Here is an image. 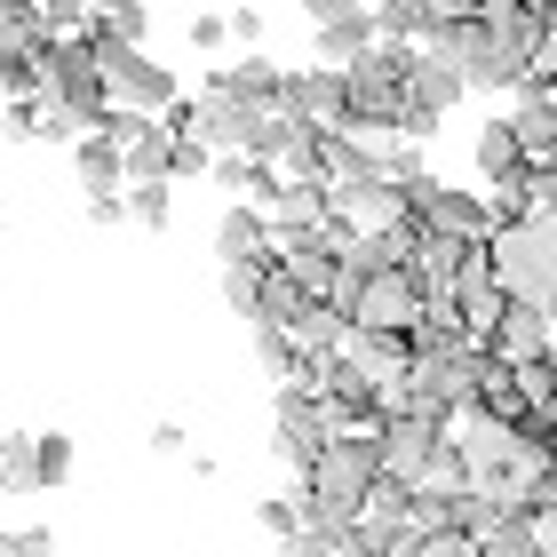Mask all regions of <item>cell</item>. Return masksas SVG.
Listing matches in <instances>:
<instances>
[{"label": "cell", "mask_w": 557, "mask_h": 557, "mask_svg": "<svg viewBox=\"0 0 557 557\" xmlns=\"http://www.w3.org/2000/svg\"><path fill=\"white\" fill-rule=\"evenodd\" d=\"M542 40H549V33H542L534 0H525V9L486 0V9H446V33L430 40L422 57H446L470 88H525V81H534Z\"/></svg>", "instance_id": "cell-1"}, {"label": "cell", "mask_w": 557, "mask_h": 557, "mask_svg": "<svg viewBox=\"0 0 557 557\" xmlns=\"http://www.w3.org/2000/svg\"><path fill=\"white\" fill-rule=\"evenodd\" d=\"M40 96L57 112L81 120V136H104V120H112V88H104V57H96V40H48L40 48Z\"/></svg>", "instance_id": "cell-2"}, {"label": "cell", "mask_w": 557, "mask_h": 557, "mask_svg": "<svg viewBox=\"0 0 557 557\" xmlns=\"http://www.w3.org/2000/svg\"><path fill=\"white\" fill-rule=\"evenodd\" d=\"M494 278L510 302H534L557 319V215H525L494 232Z\"/></svg>", "instance_id": "cell-3"}, {"label": "cell", "mask_w": 557, "mask_h": 557, "mask_svg": "<svg viewBox=\"0 0 557 557\" xmlns=\"http://www.w3.org/2000/svg\"><path fill=\"white\" fill-rule=\"evenodd\" d=\"M383 438H335L319 454V470H311V502H326V510H350V518H367V502H374V486H383Z\"/></svg>", "instance_id": "cell-4"}, {"label": "cell", "mask_w": 557, "mask_h": 557, "mask_svg": "<svg viewBox=\"0 0 557 557\" xmlns=\"http://www.w3.org/2000/svg\"><path fill=\"white\" fill-rule=\"evenodd\" d=\"M96 57H104V88H112V104H128V112H168L175 104V72L168 64H151L144 48H112V40H96Z\"/></svg>", "instance_id": "cell-5"}, {"label": "cell", "mask_w": 557, "mask_h": 557, "mask_svg": "<svg viewBox=\"0 0 557 557\" xmlns=\"http://www.w3.org/2000/svg\"><path fill=\"white\" fill-rule=\"evenodd\" d=\"M414 232H438V239H454V247H494V232H502V208L494 199H478V191H422V208H414Z\"/></svg>", "instance_id": "cell-6"}, {"label": "cell", "mask_w": 557, "mask_h": 557, "mask_svg": "<svg viewBox=\"0 0 557 557\" xmlns=\"http://www.w3.org/2000/svg\"><path fill=\"white\" fill-rule=\"evenodd\" d=\"M326 446H335V430H326L319 398H311V391H278V407H271V454H278V462H295L302 478H311Z\"/></svg>", "instance_id": "cell-7"}, {"label": "cell", "mask_w": 557, "mask_h": 557, "mask_svg": "<svg viewBox=\"0 0 557 557\" xmlns=\"http://www.w3.org/2000/svg\"><path fill=\"white\" fill-rule=\"evenodd\" d=\"M287 120H302L319 136H350V72H335V64L287 72Z\"/></svg>", "instance_id": "cell-8"}, {"label": "cell", "mask_w": 557, "mask_h": 557, "mask_svg": "<svg viewBox=\"0 0 557 557\" xmlns=\"http://www.w3.org/2000/svg\"><path fill=\"white\" fill-rule=\"evenodd\" d=\"M383 438V470L398 478V486H422V470H430V454H438L454 430L438 414H414V407H391V422L374 430Z\"/></svg>", "instance_id": "cell-9"}, {"label": "cell", "mask_w": 557, "mask_h": 557, "mask_svg": "<svg viewBox=\"0 0 557 557\" xmlns=\"http://www.w3.org/2000/svg\"><path fill=\"white\" fill-rule=\"evenodd\" d=\"M311 33H319V57L335 64V72H350L359 57L383 48V24H374L367 0H319V9H311Z\"/></svg>", "instance_id": "cell-10"}, {"label": "cell", "mask_w": 557, "mask_h": 557, "mask_svg": "<svg viewBox=\"0 0 557 557\" xmlns=\"http://www.w3.org/2000/svg\"><path fill=\"white\" fill-rule=\"evenodd\" d=\"M343 367L359 374V383H374L383 398H398L414 383V343L407 335H350L343 343Z\"/></svg>", "instance_id": "cell-11"}, {"label": "cell", "mask_w": 557, "mask_h": 557, "mask_svg": "<svg viewBox=\"0 0 557 557\" xmlns=\"http://www.w3.org/2000/svg\"><path fill=\"white\" fill-rule=\"evenodd\" d=\"M208 96H223V104H239L256 120H278V112H287V72L263 64V57H247L232 72H208Z\"/></svg>", "instance_id": "cell-12"}, {"label": "cell", "mask_w": 557, "mask_h": 557, "mask_svg": "<svg viewBox=\"0 0 557 557\" xmlns=\"http://www.w3.org/2000/svg\"><path fill=\"white\" fill-rule=\"evenodd\" d=\"M486 350L502 367H534V359H549V311H534V302H510V311H502V326L486 335Z\"/></svg>", "instance_id": "cell-13"}, {"label": "cell", "mask_w": 557, "mask_h": 557, "mask_svg": "<svg viewBox=\"0 0 557 557\" xmlns=\"http://www.w3.org/2000/svg\"><path fill=\"white\" fill-rule=\"evenodd\" d=\"M478 175H486L494 191H518L525 175H534V151L518 144L510 120H486V128H478Z\"/></svg>", "instance_id": "cell-14"}, {"label": "cell", "mask_w": 557, "mask_h": 557, "mask_svg": "<svg viewBox=\"0 0 557 557\" xmlns=\"http://www.w3.org/2000/svg\"><path fill=\"white\" fill-rule=\"evenodd\" d=\"M256 367L271 374V383L278 391H311L319 398V359H302V350H295V335H287V326H256Z\"/></svg>", "instance_id": "cell-15"}, {"label": "cell", "mask_w": 557, "mask_h": 557, "mask_svg": "<svg viewBox=\"0 0 557 557\" xmlns=\"http://www.w3.org/2000/svg\"><path fill=\"white\" fill-rule=\"evenodd\" d=\"M215 263H271V215L263 208H223L215 223Z\"/></svg>", "instance_id": "cell-16"}, {"label": "cell", "mask_w": 557, "mask_h": 557, "mask_svg": "<svg viewBox=\"0 0 557 557\" xmlns=\"http://www.w3.org/2000/svg\"><path fill=\"white\" fill-rule=\"evenodd\" d=\"M462 88H470V81H462L446 57H422V64H414V112H407V136H430V128H438V112H446Z\"/></svg>", "instance_id": "cell-17"}, {"label": "cell", "mask_w": 557, "mask_h": 557, "mask_svg": "<svg viewBox=\"0 0 557 557\" xmlns=\"http://www.w3.org/2000/svg\"><path fill=\"white\" fill-rule=\"evenodd\" d=\"M72 175H81L88 199H120V184H128V151H120L112 136H81V144H72Z\"/></svg>", "instance_id": "cell-18"}, {"label": "cell", "mask_w": 557, "mask_h": 557, "mask_svg": "<svg viewBox=\"0 0 557 557\" xmlns=\"http://www.w3.org/2000/svg\"><path fill=\"white\" fill-rule=\"evenodd\" d=\"M256 128H263L256 112L223 104V96H199V144H208L215 160H232V151H256Z\"/></svg>", "instance_id": "cell-19"}, {"label": "cell", "mask_w": 557, "mask_h": 557, "mask_svg": "<svg viewBox=\"0 0 557 557\" xmlns=\"http://www.w3.org/2000/svg\"><path fill=\"white\" fill-rule=\"evenodd\" d=\"M287 335H295V350H302V359H319V367H326V359H343V343H350V319L335 311V302H302Z\"/></svg>", "instance_id": "cell-20"}, {"label": "cell", "mask_w": 557, "mask_h": 557, "mask_svg": "<svg viewBox=\"0 0 557 557\" xmlns=\"http://www.w3.org/2000/svg\"><path fill=\"white\" fill-rule=\"evenodd\" d=\"M374 24H383V40L391 48H430V40H438L446 33V9H438V0H383V9H374Z\"/></svg>", "instance_id": "cell-21"}, {"label": "cell", "mask_w": 557, "mask_h": 557, "mask_svg": "<svg viewBox=\"0 0 557 557\" xmlns=\"http://www.w3.org/2000/svg\"><path fill=\"white\" fill-rule=\"evenodd\" d=\"M510 128H518V144H525V151H534V168H542V160H557V96H549V88H518Z\"/></svg>", "instance_id": "cell-22"}, {"label": "cell", "mask_w": 557, "mask_h": 557, "mask_svg": "<svg viewBox=\"0 0 557 557\" xmlns=\"http://www.w3.org/2000/svg\"><path fill=\"white\" fill-rule=\"evenodd\" d=\"M175 151L184 144L168 136V120H151V128L128 144V184H175Z\"/></svg>", "instance_id": "cell-23"}, {"label": "cell", "mask_w": 557, "mask_h": 557, "mask_svg": "<svg viewBox=\"0 0 557 557\" xmlns=\"http://www.w3.org/2000/svg\"><path fill=\"white\" fill-rule=\"evenodd\" d=\"M33 438H40V430H9V438H0V494H40V478H33Z\"/></svg>", "instance_id": "cell-24"}, {"label": "cell", "mask_w": 557, "mask_h": 557, "mask_svg": "<svg viewBox=\"0 0 557 557\" xmlns=\"http://www.w3.org/2000/svg\"><path fill=\"white\" fill-rule=\"evenodd\" d=\"M144 33H151V9H136V0L96 9V24H88V40H112V48H144Z\"/></svg>", "instance_id": "cell-25"}, {"label": "cell", "mask_w": 557, "mask_h": 557, "mask_svg": "<svg viewBox=\"0 0 557 557\" xmlns=\"http://www.w3.org/2000/svg\"><path fill=\"white\" fill-rule=\"evenodd\" d=\"M271 263H232V271H223V302H232L239 319H256V326H263V278H271Z\"/></svg>", "instance_id": "cell-26"}, {"label": "cell", "mask_w": 557, "mask_h": 557, "mask_svg": "<svg viewBox=\"0 0 557 557\" xmlns=\"http://www.w3.org/2000/svg\"><path fill=\"white\" fill-rule=\"evenodd\" d=\"M478 557H542V534H534V518H525V510H510V518H502L486 542H478Z\"/></svg>", "instance_id": "cell-27"}, {"label": "cell", "mask_w": 557, "mask_h": 557, "mask_svg": "<svg viewBox=\"0 0 557 557\" xmlns=\"http://www.w3.org/2000/svg\"><path fill=\"white\" fill-rule=\"evenodd\" d=\"M33 478H40V494L72 478V438H64V430H40V438H33Z\"/></svg>", "instance_id": "cell-28"}, {"label": "cell", "mask_w": 557, "mask_h": 557, "mask_svg": "<svg viewBox=\"0 0 557 557\" xmlns=\"http://www.w3.org/2000/svg\"><path fill=\"white\" fill-rule=\"evenodd\" d=\"M0 96H9V104H33L40 96V64L24 57V48H9V40H0Z\"/></svg>", "instance_id": "cell-29"}, {"label": "cell", "mask_w": 557, "mask_h": 557, "mask_svg": "<svg viewBox=\"0 0 557 557\" xmlns=\"http://www.w3.org/2000/svg\"><path fill=\"white\" fill-rule=\"evenodd\" d=\"M256 525H263L278 549H295V542H302V494H295V502H287V494H271L263 510H256Z\"/></svg>", "instance_id": "cell-30"}, {"label": "cell", "mask_w": 557, "mask_h": 557, "mask_svg": "<svg viewBox=\"0 0 557 557\" xmlns=\"http://www.w3.org/2000/svg\"><path fill=\"white\" fill-rule=\"evenodd\" d=\"M128 223H144V232H168V184H128Z\"/></svg>", "instance_id": "cell-31"}, {"label": "cell", "mask_w": 557, "mask_h": 557, "mask_svg": "<svg viewBox=\"0 0 557 557\" xmlns=\"http://www.w3.org/2000/svg\"><path fill=\"white\" fill-rule=\"evenodd\" d=\"M0 557H57V534H48V525H9V534H0Z\"/></svg>", "instance_id": "cell-32"}, {"label": "cell", "mask_w": 557, "mask_h": 557, "mask_svg": "<svg viewBox=\"0 0 557 557\" xmlns=\"http://www.w3.org/2000/svg\"><path fill=\"white\" fill-rule=\"evenodd\" d=\"M223 40H232V16H223V9H199V16H191V48H199V57H215Z\"/></svg>", "instance_id": "cell-33"}, {"label": "cell", "mask_w": 557, "mask_h": 557, "mask_svg": "<svg viewBox=\"0 0 557 557\" xmlns=\"http://www.w3.org/2000/svg\"><path fill=\"white\" fill-rule=\"evenodd\" d=\"M0 128H9V144H33L40 136V104H9V112H0Z\"/></svg>", "instance_id": "cell-34"}, {"label": "cell", "mask_w": 557, "mask_h": 557, "mask_svg": "<svg viewBox=\"0 0 557 557\" xmlns=\"http://www.w3.org/2000/svg\"><path fill=\"white\" fill-rule=\"evenodd\" d=\"M151 454L175 462V454H184V422H151Z\"/></svg>", "instance_id": "cell-35"}, {"label": "cell", "mask_w": 557, "mask_h": 557, "mask_svg": "<svg viewBox=\"0 0 557 557\" xmlns=\"http://www.w3.org/2000/svg\"><path fill=\"white\" fill-rule=\"evenodd\" d=\"M40 136H81V120L57 112V104H40Z\"/></svg>", "instance_id": "cell-36"}, {"label": "cell", "mask_w": 557, "mask_h": 557, "mask_svg": "<svg viewBox=\"0 0 557 557\" xmlns=\"http://www.w3.org/2000/svg\"><path fill=\"white\" fill-rule=\"evenodd\" d=\"M120 215H128V191L120 199H88V223H120Z\"/></svg>", "instance_id": "cell-37"}, {"label": "cell", "mask_w": 557, "mask_h": 557, "mask_svg": "<svg viewBox=\"0 0 557 557\" xmlns=\"http://www.w3.org/2000/svg\"><path fill=\"white\" fill-rule=\"evenodd\" d=\"M263 33V9H232V40H256Z\"/></svg>", "instance_id": "cell-38"}, {"label": "cell", "mask_w": 557, "mask_h": 557, "mask_svg": "<svg viewBox=\"0 0 557 557\" xmlns=\"http://www.w3.org/2000/svg\"><path fill=\"white\" fill-rule=\"evenodd\" d=\"M534 534H542V557H557V502H549V510L534 518Z\"/></svg>", "instance_id": "cell-39"}, {"label": "cell", "mask_w": 557, "mask_h": 557, "mask_svg": "<svg viewBox=\"0 0 557 557\" xmlns=\"http://www.w3.org/2000/svg\"><path fill=\"white\" fill-rule=\"evenodd\" d=\"M359 557H391V549H374V542H367V549H359Z\"/></svg>", "instance_id": "cell-40"}, {"label": "cell", "mask_w": 557, "mask_h": 557, "mask_svg": "<svg viewBox=\"0 0 557 557\" xmlns=\"http://www.w3.org/2000/svg\"><path fill=\"white\" fill-rule=\"evenodd\" d=\"M549 422H557V398H549Z\"/></svg>", "instance_id": "cell-41"}, {"label": "cell", "mask_w": 557, "mask_h": 557, "mask_svg": "<svg viewBox=\"0 0 557 557\" xmlns=\"http://www.w3.org/2000/svg\"><path fill=\"white\" fill-rule=\"evenodd\" d=\"M0 232H9V223H0Z\"/></svg>", "instance_id": "cell-42"}, {"label": "cell", "mask_w": 557, "mask_h": 557, "mask_svg": "<svg viewBox=\"0 0 557 557\" xmlns=\"http://www.w3.org/2000/svg\"><path fill=\"white\" fill-rule=\"evenodd\" d=\"M549 359H557V350H549Z\"/></svg>", "instance_id": "cell-43"}, {"label": "cell", "mask_w": 557, "mask_h": 557, "mask_svg": "<svg viewBox=\"0 0 557 557\" xmlns=\"http://www.w3.org/2000/svg\"><path fill=\"white\" fill-rule=\"evenodd\" d=\"M549 96H557V88H549Z\"/></svg>", "instance_id": "cell-44"}]
</instances>
